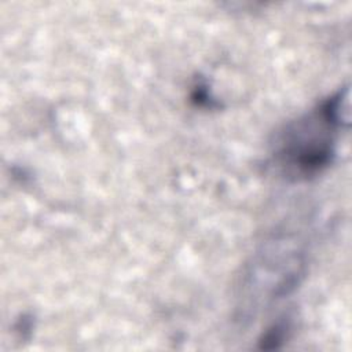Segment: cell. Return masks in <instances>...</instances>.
Listing matches in <instances>:
<instances>
[{"label":"cell","instance_id":"3","mask_svg":"<svg viewBox=\"0 0 352 352\" xmlns=\"http://www.w3.org/2000/svg\"><path fill=\"white\" fill-rule=\"evenodd\" d=\"M290 322L280 319L276 323H274L267 331L263 334V337L258 340L260 341V348L263 349H274L279 348L280 344H283L290 334Z\"/></svg>","mask_w":352,"mask_h":352},{"label":"cell","instance_id":"2","mask_svg":"<svg viewBox=\"0 0 352 352\" xmlns=\"http://www.w3.org/2000/svg\"><path fill=\"white\" fill-rule=\"evenodd\" d=\"M307 270L302 239L292 232H276L267 238L246 263L236 287V311L250 319L263 308L290 294Z\"/></svg>","mask_w":352,"mask_h":352},{"label":"cell","instance_id":"1","mask_svg":"<svg viewBox=\"0 0 352 352\" xmlns=\"http://www.w3.org/2000/svg\"><path fill=\"white\" fill-rule=\"evenodd\" d=\"M348 125L349 88L344 87L275 135L271 150L274 166L294 182L316 177L333 162L337 133Z\"/></svg>","mask_w":352,"mask_h":352}]
</instances>
